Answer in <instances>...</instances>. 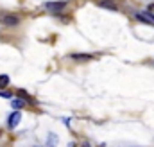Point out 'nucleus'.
I'll return each mask as SVG.
<instances>
[{
  "label": "nucleus",
  "mask_w": 154,
  "mask_h": 147,
  "mask_svg": "<svg viewBox=\"0 0 154 147\" xmlns=\"http://www.w3.org/2000/svg\"><path fill=\"white\" fill-rule=\"evenodd\" d=\"M45 7H47L48 11H52V13H59L61 9L66 7V2H65V0H59V2H47Z\"/></svg>",
  "instance_id": "f257e3e1"
},
{
  "label": "nucleus",
  "mask_w": 154,
  "mask_h": 147,
  "mask_svg": "<svg viewBox=\"0 0 154 147\" xmlns=\"http://www.w3.org/2000/svg\"><path fill=\"white\" fill-rule=\"evenodd\" d=\"M136 18H138L140 22H145V23H151V25H154V14H152V13H149V11L136 13Z\"/></svg>",
  "instance_id": "f03ea898"
},
{
  "label": "nucleus",
  "mask_w": 154,
  "mask_h": 147,
  "mask_svg": "<svg viewBox=\"0 0 154 147\" xmlns=\"http://www.w3.org/2000/svg\"><path fill=\"white\" fill-rule=\"evenodd\" d=\"M18 22H20V18L14 16V14H7V16L2 18V23H5V25H16Z\"/></svg>",
  "instance_id": "7ed1b4c3"
},
{
  "label": "nucleus",
  "mask_w": 154,
  "mask_h": 147,
  "mask_svg": "<svg viewBox=\"0 0 154 147\" xmlns=\"http://www.w3.org/2000/svg\"><path fill=\"white\" fill-rule=\"evenodd\" d=\"M20 118H22L20 111H14V113L9 117V127H16V126L20 124Z\"/></svg>",
  "instance_id": "20e7f679"
},
{
  "label": "nucleus",
  "mask_w": 154,
  "mask_h": 147,
  "mask_svg": "<svg viewBox=\"0 0 154 147\" xmlns=\"http://www.w3.org/2000/svg\"><path fill=\"white\" fill-rule=\"evenodd\" d=\"M72 59H75V61H88V59H91V56L90 54H74Z\"/></svg>",
  "instance_id": "39448f33"
},
{
  "label": "nucleus",
  "mask_w": 154,
  "mask_h": 147,
  "mask_svg": "<svg viewBox=\"0 0 154 147\" xmlns=\"http://www.w3.org/2000/svg\"><path fill=\"white\" fill-rule=\"evenodd\" d=\"M11 104H13V108H14V110H22V108L25 106V101H23V99H14Z\"/></svg>",
  "instance_id": "423d86ee"
},
{
  "label": "nucleus",
  "mask_w": 154,
  "mask_h": 147,
  "mask_svg": "<svg viewBox=\"0 0 154 147\" xmlns=\"http://www.w3.org/2000/svg\"><path fill=\"white\" fill-rule=\"evenodd\" d=\"M9 84V77L7 75H0V88H5Z\"/></svg>",
  "instance_id": "0eeeda50"
},
{
  "label": "nucleus",
  "mask_w": 154,
  "mask_h": 147,
  "mask_svg": "<svg viewBox=\"0 0 154 147\" xmlns=\"http://www.w3.org/2000/svg\"><path fill=\"white\" fill-rule=\"evenodd\" d=\"M56 142H57V136H56V135H48V142H47V144H48V147H54V144H56Z\"/></svg>",
  "instance_id": "6e6552de"
},
{
  "label": "nucleus",
  "mask_w": 154,
  "mask_h": 147,
  "mask_svg": "<svg viewBox=\"0 0 154 147\" xmlns=\"http://www.w3.org/2000/svg\"><path fill=\"white\" fill-rule=\"evenodd\" d=\"M100 5H102V7H108V9H113V11L116 9V5H115V4H109L108 0H104V2H100Z\"/></svg>",
  "instance_id": "1a4fd4ad"
},
{
  "label": "nucleus",
  "mask_w": 154,
  "mask_h": 147,
  "mask_svg": "<svg viewBox=\"0 0 154 147\" xmlns=\"http://www.w3.org/2000/svg\"><path fill=\"white\" fill-rule=\"evenodd\" d=\"M18 95H20L22 99H25V101H31V97H29V95H27V93H25L23 90H20V92H18Z\"/></svg>",
  "instance_id": "9d476101"
},
{
  "label": "nucleus",
  "mask_w": 154,
  "mask_h": 147,
  "mask_svg": "<svg viewBox=\"0 0 154 147\" xmlns=\"http://www.w3.org/2000/svg\"><path fill=\"white\" fill-rule=\"evenodd\" d=\"M0 97H11V93L9 92H0Z\"/></svg>",
  "instance_id": "9b49d317"
},
{
  "label": "nucleus",
  "mask_w": 154,
  "mask_h": 147,
  "mask_svg": "<svg viewBox=\"0 0 154 147\" xmlns=\"http://www.w3.org/2000/svg\"><path fill=\"white\" fill-rule=\"evenodd\" d=\"M82 147H90V145H88V144H84V145H82Z\"/></svg>",
  "instance_id": "f8f14e48"
},
{
  "label": "nucleus",
  "mask_w": 154,
  "mask_h": 147,
  "mask_svg": "<svg viewBox=\"0 0 154 147\" xmlns=\"http://www.w3.org/2000/svg\"><path fill=\"white\" fill-rule=\"evenodd\" d=\"M151 9H154V5H152V7H151Z\"/></svg>",
  "instance_id": "ddd939ff"
}]
</instances>
